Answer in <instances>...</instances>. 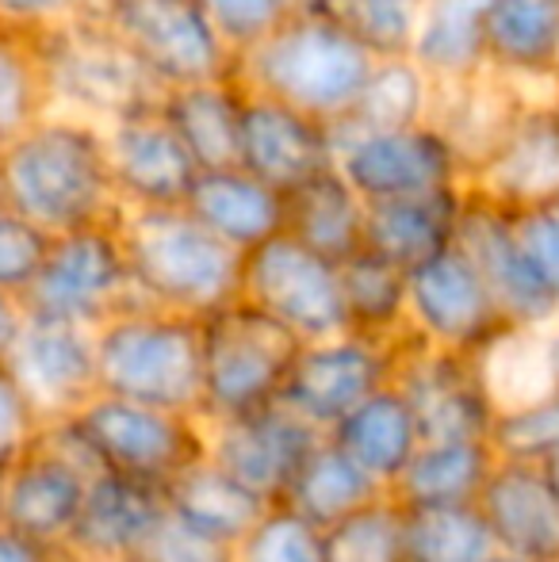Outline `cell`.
Segmentation results:
<instances>
[{
    "label": "cell",
    "mask_w": 559,
    "mask_h": 562,
    "mask_svg": "<svg viewBox=\"0 0 559 562\" xmlns=\"http://www.w3.org/2000/svg\"><path fill=\"white\" fill-rule=\"evenodd\" d=\"M0 203L51 237L120 223L104 126L46 108L0 149Z\"/></svg>",
    "instance_id": "obj_1"
},
{
    "label": "cell",
    "mask_w": 559,
    "mask_h": 562,
    "mask_svg": "<svg viewBox=\"0 0 559 562\" xmlns=\"http://www.w3.org/2000/svg\"><path fill=\"white\" fill-rule=\"evenodd\" d=\"M120 237L135 299L203 322L242 291V252L208 234L185 207L123 211Z\"/></svg>",
    "instance_id": "obj_2"
},
{
    "label": "cell",
    "mask_w": 559,
    "mask_h": 562,
    "mask_svg": "<svg viewBox=\"0 0 559 562\" xmlns=\"http://www.w3.org/2000/svg\"><path fill=\"white\" fill-rule=\"evenodd\" d=\"M372 66L365 50L299 8L269 38L234 58V81L249 97L277 100L291 112L337 126L357 108Z\"/></svg>",
    "instance_id": "obj_3"
},
{
    "label": "cell",
    "mask_w": 559,
    "mask_h": 562,
    "mask_svg": "<svg viewBox=\"0 0 559 562\" xmlns=\"http://www.w3.org/2000/svg\"><path fill=\"white\" fill-rule=\"evenodd\" d=\"M100 394L200 417V322L135 303L97 329Z\"/></svg>",
    "instance_id": "obj_4"
},
{
    "label": "cell",
    "mask_w": 559,
    "mask_h": 562,
    "mask_svg": "<svg viewBox=\"0 0 559 562\" xmlns=\"http://www.w3.org/2000/svg\"><path fill=\"white\" fill-rule=\"evenodd\" d=\"M203 394L200 417L208 425L269 409L283 398L303 340L265 311L234 299L200 322Z\"/></svg>",
    "instance_id": "obj_5"
},
{
    "label": "cell",
    "mask_w": 559,
    "mask_h": 562,
    "mask_svg": "<svg viewBox=\"0 0 559 562\" xmlns=\"http://www.w3.org/2000/svg\"><path fill=\"white\" fill-rule=\"evenodd\" d=\"M35 54L43 69L46 108L54 112L108 126L149 112L161 100V89L142 74L138 61L92 12L35 38Z\"/></svg>",
    "instance_id": "obj_6"
},
{
    "label": "cell",
    "mask_w": 559,
    "mask_h": 562,
    "mask_svg": "<svg viewBox=\"0 0 559 562\" xmlns=\"http://www.w3.org/2000/svg\"><path fill=\"white\" fill-rule=\"evenodd\" d=\"M89 12L161 92L234 77V54L195 0H92Z\"/></svg>",
    "instance_id": "obj_7"
},
{
    "label": "cell",
    "mask_w": 559,
    "mask_h": 562,
    "mask_svg": "<svg viewBox=\"0 0 559 562\" xmlns=\"http://www.w3.org/2000/svg\"><path fill=\"white\" fill-rule=\"evenodd\" d=\"M85 445L92 448L100 471L165 490L188 467L208 459V422L195 414L138 406V402L97 394L74 417Z\"/></svg>",
    "instance_id": "obj_8"
},
{
    "label": "cell",
    "mask_w": 559,
    "mask_h": 562,
    "mask_svg": "<svg viewBox=\"0 0 559 562\" xmlns=\"http://www.w3.org/2000/svg\"><path fill=\"white\" fill-rule=\"evenodd\" d=\"M97 474L100 463L74 417L46 425L43 440L4 474V528L66 555L89 482Z\"/></svg>",
    "instance_id": "obj_9"
},
{
    "label": "cell",
    "mask_w": 559,
    "mask_h": 562,
    "mask_svg": "<svg viewBox=\"0 0 559 562\" xmlns=\"http://www.w3.org/2000/svg\"><path fill=\"white\" fill-rule=\"evenodd\" d=\"M135 303V283H131L127 252L115 223L51 237L43 268L23 295V306L35 318L69 322L85 329H100L108 318Z\"/></svg>",
    "instance_id": "obj_10"
},
{
    "label": "cell",
    "mask_w": 559,
    "mask_h": 562,
    "mask_svg": "<svg viewBox=\"0 0 559 562\" xmlns=\"http://www.w3.org/2000/svg\"><path fill=\"white\" fill-rule=\"evenodd\" d=\"M238 299L277 318L303 345L349 334L342 303V265L318 257L288 234H277L242 257Z\"/></svg>",
    "instance_id": "obj_11"
},
{
    "label": "cell",
    "mask_w": 559,
    "mask_h": 562,
    "mask_svg": "<svg viewBox=\"0 0 559 562\" xmlns=\"http://www.w3.org/2000/svg\"><path fill=\"white\" fill-rule=\"evenodd\" d=\"M337 172L365 203L468 188V161L437 123L334 138Z\"/></svg>",
    "instance_id": "obj_12"
},
{
    "label": "cell",
    "mask_w": 559,
    "mask_h": 562,
    "mask_svg": "<svg viewBox=\"0 0 559 562\" xmlns=\"http://www.w3.org/2000/svg\"><path fill=\"white\" fill-rule=\"evenodd\" d=\"M406 329L429 348L479 360L514 326L499 311L468 252L452 245L406 272Z\"/></svg>",
    "instance_id": "obj_13"
},
{
    "label": "cell",
    "mask_w": 559,
    "mask_h": 562,
    "mask_svg": "<svg viewBox=\"0 0 559 562\" xmlns=\"http://www.w3.org/2000/svg\"><path fill=\"white\" fill-rule=\"evenodd\" d=\"M399 340H372L360 334H337L299 348L295 368L283 386V406L303 417L311 429L329 432L345 414L395 383Z\"/></svg>",
    "instance_id": "obj_14"
},
{
    "label": "cell",
    "mask_w": 559,
    "mask_h": 562,
    "mask_svg": "<svg viewBox=\"0 0 559 562\" xmlns=\"http://www.w3.org/2000/svg\"><path fill=\"white\" fill-rule=\"evenodd\" d=\"M468 192L491 207L522 215L559 200V92L525 100L468 169Z\"/></svg>",
    "instance_id": "obj_15"
},
{
    "label": "cell",
    "mask_w": 559,
    "mask_h": 562,
    "mask_svg": "<svg viewBox=\"0 0 559 562\" xmlns=\"http://www.w3.org/2000/svg\"><path fill=\"white\" fill-rule=\"evenodd\" d=\"M395 386L414 409L422 440H491L499 409L487 394L476 356L440 352L406 334Z\"/></svg>",
    "instance_id": "obj_16"
},
{
    "label": "cell",
    "mask_w": 559,
    "mask_h": 562,
    "mask_svg": "<svg viewBox=\"0 0 559 562\" xmlns=\"http://www.w3.org/2000/svg\"><path fill=\"white\" fill-rule=\"evenodd\" d=\"M471 265L479 268L483 283L491 288L499 311L514 329H552L556 322V291L537 268L533 252L525 249L517 223L510 211L491 207L487 200H476L468 192L460 218V237H456Z\"/></svg>",
    "instance_id": "obj_17"
},
{
    "label": "cell",
    "mask_w": 559,
    "mask_h": 562,
    "mask_svg": "<svg viewBox=\"0 0 559 562\" xmlns=\"http://www.w3.org/2000/svg\"><path fill=\"white\" fill-rule=\"evenodd\" d=\"M322 437L326 432L311 429L303 417L277 402L257 414L208 425V459L254 490L261 502L277 505Z\"/></svg>",
    "instance_id": "obj_18"
},
{
    "label": "cell",
    "mask_w": 559,
    "mask_h": 562,
    "mask_svg": "<svg viewBox=\"0 0 559 562\" xmlns=\"http://www.w3.org/2000/svg\"><path fill=\"white\" fill-rule=\"evenodd\" d=\"M8 368L31 394L46 425L77 417L100 394L97 379V329L27 314Z\"/></svg>",
    "instance_id": "obj_19"
},
{
    "label": "cell",
    "mask_w": 559,
    "mask_h": 562,
    "mask_svg": "<svg viewBox=\"0 0 559 562\" xmlns=\"http://www.w3.org/2000/svg\"><path fill=\"white\" fill-rule=\"evenodd\" d=\"M104 138L108 169H112V184L123 211L185 207L200 169L185 154L177 134L165 126V119L157 115V108L108 123Z\"/></svg>",
    "instance_id": "obj_20"
},
{
    "label": "cell",
    "mask_w": 559,
    "mask_h": 562,
    "mask_svg": "<svg viewBox=\"0 0 559 562\" xmlns=\"http://www.w3.org/2000/svg\"><path fill=\"white\" fill-rule=\"evenodd\" d=\"M246 92V89H242ZM238 169L265 180L269 188L288 195L291 188L337 169L334 126L318 119L291 112L277 100L249 97L242 104V134H238Z\"/></svg>",
    "instance_id": "obj_21"
},
{
    "label": "cell",
    "mask_w": 559,
    "mask_h": 562,
    "mask_svg": "<svg viewBox=\"0 0 559 562\" xmlns=\"http://www.w3.org/2000/svg\"><path fill=\"white\" fill-rule=\"evenodd\" d=\"M476 505L499 555L559 562V494L545 463L499 456Z\"/></svg>",
    "instance_id": "obj_22"
},
{
    "label": "cell",
    "mask_w": 559,
    "mask_h": 562,
    "mask_svg": "<svg viewBox=\"0 0 559 562\" xmlns=\"http://www.w3.org/2000/svg\"><path fill=\"white\" fill-rule=\"evenodd\" d=\"M483 74L506 85L556 89L559 0H491L479 27Z\"/></svg>",
    "instance_id": "obj_23"
},
{
    "label": "cell",
    "mask_w": 559,
    "mask_h": 562,
    "mask_svg": "<svg viewBox=\"0 0 559 562\" xmlns=\"http://www.w3.org/2000/svg\"><path fill=\"white\" fill-rule=\"evenodd\" d=\"M165 520V494L146 482L100 471L89 482L81 517L69 536L66 555L138 559L154 528Z\"/></svg>",
    "instance_id": "obj_24"
},
{
    "label": "cell",
    "mask_w": 559,
    "mask_h": 562,
    "mask_svg": "<svg viewBox=\"0 0 559 562\" xmlns=\"http://www.w3.org/2000/svg\"><path fill=\"white\" fill-rule=\"evenodd\" d=\"M185 211L242 257L283 234V192L249 177L246 169L200 172Z\"/></svg>",
    "instance_id": "obj_25"
},
{
    "label": "cell",
    "mask_w": 559,
    "mask_h": 562,
    "mask_svg": "<svg viewBox=\"0 0 559 562\" xmlns=\"http://www.w3.org/2000/svg\"><path fill=\"white\" fill-rule=\"evenodd\" d=\"M463 203H468V188L368 203L365 249L391 260L403 272H411V268L433 260L437 252L452 249L456 237H460Z\"/></svg>",
    "instance_id": "obj_26"
},
{
    "label": "cell",
    "mask_w": 559,
    "mask_h": 562,
    "mask_svg": "<svg viewBox=\"0 0 559 562\" xmlns=\"http://www.w3.org/2000/svg\"><path fill=\"white\" fill-rule=\"evenodd\" d=\"M242 104H246V92L234 77H226V81H203L161 92L157 115L177 134V142L200 172L238 169Z\"/></svg>",
    "instance_id": "obj_27"
},
{
    "label": "cell",
    "mask_w": 559,
    "mask_h": 562,
    "mask_svg": "<svg viewBox=\"0 0 559 562\" xmlns=\"http://www.w3.org/2000/svg\"><path fill=\"white\" fill-rule=\"evenodd\" d=\"M376 486L391 494L403 471L411 467L414 451L422 448V429L414 422L411 402L399 394V386H383L368 402H360L353 414H345L334 429L326 432Z\"/></svg>",
    "instance_id": "obj_28"
},
{
    "label": "cell",
    "mask_w": 559,
    "mask_h": 562,
    "mask_svg": "<svg viewBox=\"0 0 559 562\" xmlns=\"http://www.w3.org/2000/svg\"><path fill=\"white\" fill-rule=\"evenodd\" d=\"M368 203L337 169L306 180L283 195V234L318 257L345 265L365 249Z\"/></svg>",
    "instance_id": "obj_29"
},
{
    "label": "cell",
    "mask_w": 559,
    "mask_h": 562,
    "mask_svg": "<svg viewBox=\"0 0 559 562\" xmlns=\"http://www.w3.org/2000/svg\"><path fill=\"white\" fill-rule=\"evenodd\" d=\"M494 467H499L494 440H422L391 497L403 509L476 505Z\"/></svg>",
    "instance_id": "obj_30"
},
{
    "label": "cell",
    "mask_w": 559,
    "mask_h": 562,
    "mask_svg": "<svg viewBox=\"0 0 559 562\" xmlns=\"http://www.w3.org/2000/svg\"><path fill=\"white\" fill-rule=\"evenodd\" d=\"M165 509L169 517H177L180 525L195 528V532L211 536L219 543H238L249 528L261 520V513L269 509V502L254 494L249 486H242L238 479L215 467L211 459H200L195 467H188L177 482L161 490Z\"/></svg>",
    "instance_id": "obj_31"
},
{
    "label": "cell",
    "mask_w": 559,
    "mask_h": 562,
    "mask_svg": "<svg viewBox=\"0 0 559 562\" xmlns=\"http://www.w3.org/2000/svg\"><path fill=\"white\" fill-rule=\"evenodd\" d=\"M383 494H388V490L376 486L334 440L322 437L318 448L306 456V463L299 467V474L291 479L288 494H283V505L326 532V528L342 525L345 517L360 513L365 505L380 502Z\"/></svg>",
    "instance_id": "obj_32"
},
{
    "label": "cell",
    "mask_w": 559,
    "mask_h": 562,
    "mask_svg": "<svg viewBox=\"0 0 559 562\" xmlns=\"http://www.w3.org/2000/svg\"><path fill=\"white\" fill-rule=\"evenodd\" d=\"M306 15L329 23L372 61L414 58L425 0H299Z\"/></svg>",
    "instance_id": "obj_33"
},
{
    "label": "cell",
    "mask_w": 559,
    "mask_h": 562,
    "mask_svg": "<svg viewBox=\"0 0 559 562\" xmlns=\"http://www.w3.org/2000/svg\"><path fill=\"white\" fill-rule=\"evenodd\" d=\"M433 108H437V77L425 74L418 61H376L357 108L334 126V138L433 123Z\"/></svg>",
    "instance_id": "obj_34"
},
{
    "label": "cell",
    "mask_w": 559,
    "mask_h": 562,
    "mask_svg": "<svg viewBox=\"0 0 559 562\" xmlns=\"http://www.w3.org/2000/svg\"><path fill=\"white\" fill-rule=\"evenodd\" d=\"M479 371L499 414L529 406L559 383V337L552 329H506L479 356Z\"/></svg>",
    "instance_id": "obj_35"
},
{
    "label": "cell",
    "mask_w": 559,
    "mask_h": 562,
    "mask_svg": "<svg viewBox=\"0 0 559 562\" xmlns=\"http://www.w3.org/2000/svg\"><path fill=\"white\" fill-rule=\"evenodd\" d=\"M345 329L372 340L406 337V272L376 252L360 249L342 265Z\"/></svg>",
    "instance_id": "obj_36"
},
{
    "label": "cell",
    "mask_w": 559,
    "mask_h": 562,
    "mask_svg": "<svg viewBox=\"0 0 559 562\" xmlns=\"http://www.w3.org/2000/svg\"><path fill=\"white\" fill-rule=\"evenodd\" d=\"M487 8H491V0H425L414 61L440 85L479 77L483 74L479 27H483Z\"/></svg>",
    "instance_id": "obj_37"
},
{
    "label": "cell",
    "mask_w": 559,
    "mask_h": 562,
    "mask_svg": "<svg viewBox=\"0 0 559 562\" xmlns=\"http://www.w3.org/2000/svg\"><path fill=\"white\" fill-rule=\"evenodd\" d=\"M406 513V562H494L499 548L479 505Z\"/></svg>",
    "instance_id": "obj_38"
},
{
    "label": "cell",
    "mask_w": 559,
    "mask_h": 562,
    "mask_svg": "<svg viewBox=\"0 0 559 562\" xmlns=\"http://www.w3.org/2000/svg\"><path fill=\"white\" fill-rule=\"evenodd\" d=\"M326 562H406V513L391 494L326 528Z\"/></svg>",
    "instance_id": "obj_39"
},
{
    "label": "cell",
    "mask_w": 559,
    "mask_h": 562,
    "mask_svg": "<svg viewBox=\"0 0 559 562\" xmlns=\"http://www.w3.org/2000/svg\"><path fill=\"white\" fill-rule=\"evenodd\" d=\"M46 112V89L31 38L0 31V149Z\"/></svg>",
    "instance_id": "obj_40"
},
{
    "label": "cell",
    "mask_w": 559,
    "mask_h": 562,
    "mask_svg": "<svg viewBox=\"0 0 559 562\" xmlns=\"http://www.w3.org/2000/svg\"><path fill=\"white\" fill-rule=\"evenodd\" d=\"M234 562H326V532L277 502L234 543Z\"/></svg>",
    "instance_id": "obj_41"
},
{
    "label": "cell",
    "mask_w": 559,
    "mask_h": 562,
    "mask_svg": "<svg viewBox=\"0 0 559 562\" xmlns=\"http://www.w3.org/2000/svg\"><path fill=\"white\" fill-rule=\"evenodd\" d=\"M494 448L510 459H533L548 463L559 456V383L548 394H540L529 406H517L510 414H499L494 422Z\"/></svg>",
    "instance_id": "obj_42"
},
{
    "label": "cell",
    "mask_w": 559,
    "mask_h": 562,
    "mask_svg": "<svg viewBox=\"0 0 559 562\" xmlns=\"http://www.w3.org/2000/svg\"><path fill=\"white\" fill-rule=\"evenodd\" d=\"M195 4L203 8L234 58L269 38L283 20L299 12V0H195Z\"/></svg>",
    "instance_id": "obj_43"
},
{
    "label": "cell",
    "mask_w": 559,
    "mask_h": 562,
    "mask_svg": "<svg viewBox=\"0 0 559 562\" xmlns=\"http://www.w3.org/2000/svg\"><path fill=\"white\" fill-rule=\"evenodd\" d=\"M51 249V234L0 203V295L23 299Z\"/></svg>",
    "instance_id": "obj_44"
},
{
    "label": "cell",
    "mask_w": 559,
    "mask_h": 562,
    "mask_svg": "<svg viewBox=\"0 0 559 562\" xmlns=\"http://www.w3.org/2000/svg\"><path fill=\"white\" fill-rule=\"evenodd\" d=\"M46 417L20 386L8 363H0V467H12L20 456L43 440Z\"/></svg>",
    "instance_id": "obj_45"
},
{
    "label": "cell",
    "mask_w": 559,
    "mask_h": 562,
    "mask_svg": "<svg viewBox=\"0 0 559 562\" xmlns=\"http://www.w3.org/2000/svg\"><path fill=\"white\" fill-rule=\"evenodd\" d=\"M138 559L142 562H234V548L180 525L165 509V520L154 528V536H149V543L142 548Z\"/></svg>",
    "instance_id": "obj_46"
},
{
    "label": "cell",
    "mask_w": 559,
    "mask_h": 562,
    "mask_svg": "<svg viewBox=\"0 0 559 562\" xmlns=\"http://www.w3.org/2000/svg\"><path fill=\"white\" fill-rule=\"evenodd\" d=\"M92 0H0V31L20 38H43L66 23L81 20Z\"/></svg>",
    "instance_id": "obj_47"
},
{
    "label": "cell",
    "mask_w": 559,
    "mask_h": 562,
    "mask_svg": "<svg viewBox=\"0 0 559 562\" xmlns=\"http://www.w3.org/2000/svg\"><path fill=\"white\" fill-rule=\"evenodd\" d=\"M66 555L51 548H38L35 540L12 532V528H0V562H62Z\"/></svg>",
    "instance_id": "obj_48"
},
{
    "label": "cell",
    "mask_w": 559,
    "mask_h": 562,
    "mask_svg": "<svg viewBox=\"0 0 559 562\" xmlns=\"http://www.w3.org/2000/svg\"><path fill=\"white\" fill-rule=\"evenodd\" d=\"M23 326H27V306H23V299L0 295V363H8Z\"/></svg>",
    "instance_id": "obj_49"
},
{
    "label": "cell",
    "mask_w": 559,
    "mask_h": 562,
    "mask_svg": "<svg viewBox=\"0 0 559 562\" xmlns=\"http://www.w3.org/2000/svg\"><path fill=\"white\" fill-rule=\"evenodd\" d=\"M62 562H142V559H97V555H66Z\"/></svg>",
    "instance_id": "obj_50"
},
{
    "label": "cell",
    "mask_w": 559,
    "mask_h": 562,
    "mask_svg": "<svg viewBox=\"0 0 559 562\" xmlns=\"http://www.w3.org/2000/svg\"><path fill=\"white\" fill-rule=\"evenodd\" d=\"M4 474L8 467H0V528H4Z\"/></svg>",
    "instance_id": "obj_51"
},
{
    "label": "cell",
    "mask_w": 559,
    "mask_h": 562,
    "mask_svg": "<svg viewBox=\"0 0 559 562\" xmlns=\"http://www.w3.org/2000/svg\"><path fill=\"white\" fill-rule=\"evenodd\" d=\"M545 467H548V474H552V482H556V494H559V456H556V459H548Z\"/></svg>",
    "instance_id": "obj_52"
},
{
    "label": "cell",
    "mask_w": 559,
    "mask_h": 562,
    "mask_svg": "<svg viewBox=\"0 0 559 562\" xmlns=\"http://www.w3.org/2000/svg\"><path fill=\"white\" fill-rule=\"evenodd\" d=\"M545 211H552V218H556V223H559V200H552V203H548Z\"/></svg>",
    "instance_id": "obj_53"
},
{
    "label": "cell",
    "mask_w": 559,
    "mask_h": 562,
    "mask_svg": "<svg viewBox=\"0 0 559 562\" xmlns=\"http://www.w3.org/2000/svg\"><path fill=\"white\" fill-rule=\"evenodd\" d=\"M552 334L559 337V303H556V322H552Z\"/></svg>",
    "instance_id": "obj_54"
},
{
    "label": "cell",
    "mask_w": 559,
    "mask_h": 562,
    "mask_svg": "<svg viewBox=\"0 0 559 562\" xmlns=\"http://www.w3.org/2000/svg\"><path fill=\"white\" fill-rule=\"evenodd\" d=\"M494 562H525V559H510V555H499V559H494Z\"/></svg>",
    "instance_id": "obj_55"
},
{
    "label": "cell",
    "mask_w": 559,
    "mask_h": 562,
    "mask_svg": "<svg viewBox=\"0 0 559 562\" xmlns=\"http://www.w3.org/2000/svg\"><path fill=\"white\" fill-rule=\"evenodd\" d=\"M556 92H559V74H556Z\"/></svg>",
    "instance_id": "obj_56"
}]
</instances>
